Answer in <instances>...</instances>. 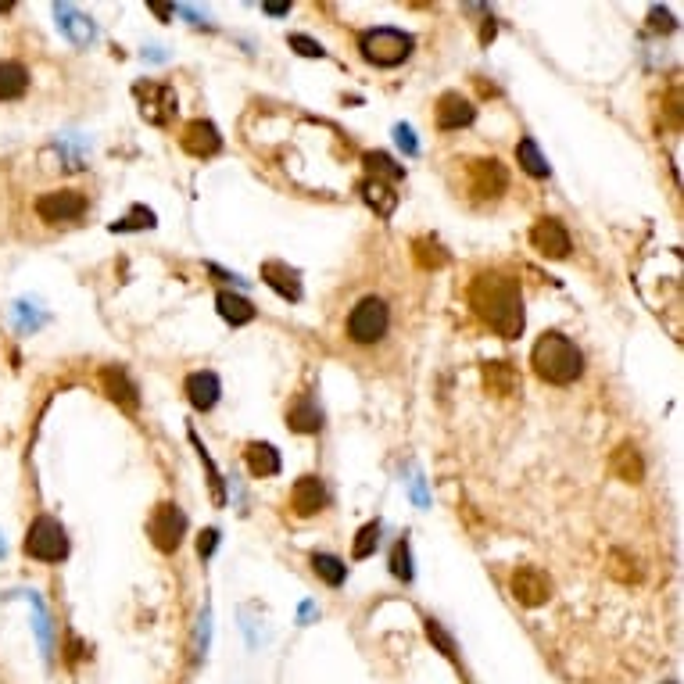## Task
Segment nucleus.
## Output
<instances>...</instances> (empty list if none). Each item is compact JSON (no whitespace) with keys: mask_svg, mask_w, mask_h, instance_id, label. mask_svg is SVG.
Returning a JSON list of instances; mask_svg holds the SVG:
<instances>
[{"mask_svg":"<svg viewBox=\"0 0 684 684\" xmlns=\"http://www.w3.org/2000/svg\"><path fill=\"white\" fill-rule=\"evenodd\" d=\"M470 305L498 337L513 341L523 334V291L513 276L505 273H480L470 283Z\"/></svg>","mask_w":684,"mask_h":684,"instance_id":"obj_1","label":"nucleus"},{"mask_svg":"<svg viewBox=\"0 0 684 684\" xmlns=\"http://www.w3.org/2000/svg\"><path fill=\"white\" fill-rule=\"evenodd\" d=\"M531 366L545 384L566 387L573 380H581L584 373V355L581 348L563 334H545L531 351Z\"/></svg>","mask_w":684,"mask_h":684,"instance_id":"obj_2","label":"nucleus"},{"mask_svg":"<svg viewBox=\"0 0 684 684\" xmlns=\"http://www.w3.org/2000/svg\"><path fill=\"white\" fill-rule=\"evenodd\" d=\"M412 47H416V40H412L409 33H402V29L380 26V29H366V33L359 36L362 58H366L369 65H380V69L402 65V61L412 54Z\"/></svg>","mask_w":684,"mask_h":684,"instance_id":"obj_3","label":"nucleus"},{"mask_svg":"<svg viewBox=\"0 0 684 684\" xmlns=\"http://www.w3.org/2000/svg\"><path fill=\"white\" fill-rule=\"evenodd\" d=\"M387 326H391V308L380 298H362L348 316V337L355 344H377L384 341Z\"/></svg>","mask_w":684,"mask_h":684,"instance_id":"obj_4","label":"nucleus"},{"mask_svg":"<svg viewBox=\"0 0 684 684\" xmlns=\"http://www.w3.org/2000/svg\"><path fill=\"white\" fill-rule=\"evenodd\" d=\"M26 556L43 559V563H61L69 556V534L54 516H36L26 534Z\"/></svg>","mask_w":684,"mask_h":684,"instance_id":"obj_5","label":"nucleus"},{"mask_svg":"<svg viewBox=\"0 0 684 684\" xmlns=\"http://www.w3.org/2000/svg\"><path fill=\"white\" fill-rule=\"evenodd\" d=\"M147 534H151V545L158 548V552L172 556V552L183 545V534H187V513H183L176 502L154 505L151 520H147Z\"/></svg>","mask_w":684,"mask_h":684,"instance_id":"obj_6","label":"nucleus"},{"mask_svg":"<svg viewBox=\"0 0 684 684\" xmlns=\"http://www.w3.org/2000/svg\"><path fill=\"white\" fill-rule=\"evenodd\" d=\"M133 97H137L144 122H151V126H169L172 115H176V90L169 83L147 79V83L133 86Z\"/></svg>","mask_w":684,"mask_h":684,"instance_id":"obj_7","label":"nucleus"},{"mask_svg":"<svg viewBox=\"0 0 684 684\" xmlns=\"http://www.w3.org/2000/svg\"><path fill=\"white\" fill-rule=\"evenodd\" d=\"M509 187V172L498 158H477L470 162V194L480 201H495Z\"/></svg>","mask_w":684,"mask_h":684,"instance_id":"obj_8","label":"nucleus"},{"mask_svg":"<svg viewBox=\"0 0 684 684\" xmlns=\"http://www.w3.org/2000/svg\"><path fill=\"white\" fill-rule=\"evenodd\" d=\"M86 212V197L79 190H51L36 201V215L43 223H72Z\"/></svg>","mask_w":684,"mask_h":684,"instance_id":"obj_9","label":"nucleus"},{"mask_svg":"<svg viewBox=\"0 0 684 684\" xmlns=\"http://www.w3.org/2000/svg\"><path fill=\"white\" fill-rule=\"evenodd\" d=\"M509 591H513V599L520 606H545L552 599V581H548L545 573L538 566H520V570L509 577Z\"/></svg>","mask_w":684,"mask_h":684,"instance_id":"obj_10","label":"nucleus"},{"mask_svg":"<svg viewBox=\"0 0 684 684\" xmlns=\"http://www.w3.org/2000/svg\"><path fill=\"white\" fill-rule=\"evenodd\" d=\"M180 144H183V151L194 154V158H212V154L223 151V137H219V129H215L208 119L187 122V126H183Z\"/></svg>","mask_w":684,"mask_h":684,"instance_id":"obj_11","label":"nucleus"},{"mask_svg":"<svg viewBox=\"0 0 684 684\" xmlns=\"http://www.w3.org/2000/svg\"><path fill=\"white\" fill-rule=\"evenodd\" d=\"M531 244L545 258H556V262H559V258L570 255V248H573L570 233H566V226L559 223V219H541V223L531 230Z\"/></svg>","mask_w":684,"mask_h":684,"instance_id":"obj_12","label":"nucleus"},{"mask_svg":"<svg viewBox=\"0 0 684 684\" xmlns=\"http://www.w3.org/2000/svg\"><path fill=\"white\" fill-rule=\"evenodd\" d=\"M54 18H58L61 33L69 36L76 47H90V43L97 40V26L76 8V4H54Z\"/></svg>","mask_w":684,"mask_h":684,"instance_id":"obj_13","label":"nucleus"},{"mask_svg":"<svg viewBox=\"0 0 684 684\" xmlns=\"http://www.w3.org/2000/svg\"><path fill=\"white\" fill-rule=\"evenodd\" d=\"M101 387H104V394L112 398L119 409H126V412H137L140 409V394H137V384L129 380V373L122 366H108V369H101Z\"/></svg>","mask_w":684,"mask_h":684,"instance_id":"obj_14","label":"nucleus"},{"mask_svg":"<svg viewBox=\"0 0 684 684\" xmlns=\"http://www.w3.org/2000/svg\"><path fill=\"white\" fill-rule=\"evenodd\" d=\"M323 505H326V488H323V480L319 477H301L298 484H294V491H291L294 516L308 520V516L323 513Z\"/></svg>","mask_w":684,"mask_h":684,"instance_id":"obj_15","label":"nucleus"},{"mask_svg":"<svg viewBox=\"0 0 684 684\" xmlns=\"http://www.w3.org/2000/svg\"><path fill=\"white\" fill-rule=\"evenodd\" d=\"M473 115H477V108H473L470 101L462 94H455V90H448V94L437 97V129H462L470 126Z\"/></svg>","mask_w":684,"mask_h":684,"instance_id":"obj_16","label":"nucleus"},{"mask_svg":"<svg viewBox=\"0 0 684 684\" xmlns=\"http://www.w3.org/2000/svg\"><path fill=\"white\" fill-rule=\"evenodd\" d=\"M183 391H187L190 405H194L197 412H212L215 402H219V394H223V387H219V377H215V373L201 369V373H190Z\"/></svg>","mask_w":684,"mask_h":684,"instance_id":"obj_17","label":"nucleus"},{"mask_svg":"<svg viewBox=\"0 0 684 684\" xmlns=\"http://www.w3.org/2000/svg\"><path fill=\"white\" fill-rule=\"evenodd\" d=\"M262 280H266L280 298L301 301V276H298V269H291L287 262H262Z\"/></svg>","mask_w":684,"mask_h":684,"instance_id":"obj_18","label":"nucleus"},{"mask_svg":"<svg viewBox=\"0 0 684 684\" xmlns=\"http://www.w3.org/2000/svg\"><path fill=\"white\" fill-rule=\"evenodd\" d=\"M287 427L294 434H319L323 430V412H319V405L308 394H301L298 402L287 409Z\"/></svg>","mask_w":684,"mask_h":684,"instance_id":"obj_19","label":"nucleus"},{"mask_svg":"<svg viewBox=\"0 0 684 684\" xmlns=\"http://www.w3.org/2000/svg\"><path fill=\"white\" fill-rule=\"evenodd\" d=\"M484 387L498 398H509L520 391V373L509 362H484Z\"/></svg>","mask_w":684,"mask_h":684,"instance_id":"obj_20","label":"nucleus"},{"mask_svg":"<svg viewBox=\"0 0 684 684\" xmlns=\"http://www.w3.org/2000/svg\"><path fill=\"white\" fill-rule=\"evenodd\" d=\"M215 308H219V316H223L226 323H233V326H248L251 319L258 316L255 305H251L244 294H233V291H219V298H215Z\"/></svg>","mask_w":684,"mask_h":684,"instance_id":"obj_21","label":"nucleus"},{"mask_svg":"<svg viewBox=\"0 0 684 684\" xmlns=\"http://www.w3.org/2000/svg\"><path fill=\"white\" fill-rule=\"evenodd\" d=\"M244 459H248V470L255 477H276L280 473V452L273 445H266V441H251L244 448Z\"/></svg>","mask_w":684,"mask_h":684,"instance_id":"obj_22","label":"nucleus"},{"mask_svg":"<svg viewBox=\"0 0 684 684\" xmlns=\"http://www.w3.org/2000/svg\"><path fill=\"white\" fill-rule=\"evenodd\" d=\"M609 470H613L620 480H627V484H638V480L645 477V462L634 445H620L613 452V459H609Z\"/></svg>","mask_w":684,"mask_h":684,"instance_id":"obj_23","label":"nucleus"},{"mask_svg":"<svg viewBox=\"0 0 684 684\" xmlns=\"http://www.w3.org/2000/svg\"><path fill=\"white\" fill-rule=\"evenodd\" d=\"M29 90V72L18 61H0V101H18Z\"/></svg>","mask_w":684,"mask_h":684,"instance_id":"obj_24","label":"nucleus"},{"mask_svg":"<svg viewBox=\"0 0 684 684\" xmlns=\"http://www.w3.org/2000/svg\"><path fill=\"white\" fill-rule=\"evenodd\" d=\"M362 197H366V205L380 215V219H391L394 208H398V194H394L387 183L380 180H366L362 183Z\"/></svg>","mask_w":684,"mask_h":684,"instance_id":"obj_25","label":"nucleus"},{"mask_svg":"<svg viewBox=\"0 0 684 684\" xmlns=\"http://www.w3.org/2000/svg\"><path fill=\"white\" fill-rule=\"evenodd\" d=\"M362 165L369 169V180H380V183H384V180H391V183L405 180V169L384 151H366V154H362Z\"/></svg>","mask_w":684,"mask_h":684,"instance_id":"obj_26","label":"nucleus"},{"mask_svg":"<svg viewBox=\"0 0 684 684\" xmlns=\"http://www.w3.org/2000/svg\"><path fill=\"white\" fill-rule=\"evenodd\" d=\"M412 255H416L419 269H441L448 262L445 244H441L437 237H416L412 240Z\"/></svg>","mask_w":684,"mask_h":684,"instance_id":"obj_27","label":"nucleus"},{"mask_svg":"<svg viewBox=\"0 0 684 684\" xmlns=\"http://www.w3.org/2000/svg\"><path fill=\"white\" fill-rule=\"evenodd\" d=\"M516 162H520V169L527 172V176H534V180H541V176H548V162L545 154L538 151V144H534L531 137L520 140L516 144Z\"/></svg>","mask_w":684,"mask_h":684,"instance_id":"obj_28","label":"nucleus"},{"mask_svg":"<svg viewBox=\"0 0 684 684\" xmlns=\"http://www.w3.org/2000/svg\"><path fill=\"white\" fill-rule=\"evenodd\" d=\"M312 570H316L330 588H341L344 577H348V566H344L337 556H326V552H316V556H312Z\"/></svg>","mask_w":684,"mask_h":684,"instance_id":"obj_29","label":"nucleus"},{"mask_svg":"<svg viewBox=\"0 0 684 684\" xmlns=\"http://www.w3.org/2000/svg\"><path fill=\"white\" fill-rule=\"evenodd\" d=\"M190 441H194L197 455H201V462H205V470H208V484H212V502H215V505H226V484H223V477H219V470H215L212 455H208V452H205V445L197 441L194 430H190Z\"/></svg>","mask_w":684,"mask_h":684,"instance_id":"obj_30","label":"nucleus"},{"mask_svg":"<svg viewBox=\"0 0 684 684\" xmlns=\"http://www.w3.org/2000/svg\"><path fill=\"white\" fill-rule=\"evenodd\" d=\"M133 230H154V212H151V208L133 205V208H129L126 219L112 223V233H133Z\"/></svg>","mask_w":684,"mask_h":684,"instance_id":"obj_31","label":"nucleus"},{"mask_svg":"<svg viewBox=\"0 0 684 684\" xmlns=\"http://www.w3.org/2000/svg\"><path fill=\"white\" fill-rule=\"evenodd\" d=\"M380 545V523H366L359 531V538H355V548H351V556L355 559H369L373 552H377Z\"/></svg>","mask_w":684,"mask_h":684,"instance_id":"obj_32","label":"nucleus"},{"mask_svg":"<svg viewBox=\"0 0 684 684\" xmlns=\"http://www.w3.org/2000/svg\"><path fill=\"white\" fill-rule=\"evenodd\" d=\"M391 573L398 581L409 584L412 581V552H409V541H398L391 552Z\"/></svg>","mask_w":684,"mask_h":684,"instance_id":"obj_33","label":"nucleus"},{"mask_svg":"<svg viewBox=\"0 0 684 684\" xmlns=\"http://www.w3.org/2000/svg\"><path fill=\"white\" fill-rule=\"evenodd\" d=\"M427 638H430V642L437 645V649L445 652L448 659H459V652H455V642H452V634H448L445 627L437 624L434 616H430V620H427Z\"/></svg>","mask_w":684,"mask_h":684,"instance_id":"obj_34","label":"nucleus"},{"mask_svg":"<svg viewBox=\"0 0 684 684\" xmlns=\"http://www.w3.org/2000/svg\"><path fill=\"white\" fill-rule=\"evenodd\" d=\"M33 599V609H36V631H40V645L47 649V656H51V624H47V613H43V602H40V595H29Z\"/></svg>","mask_w":684,"mask_h":684,"instance_id":"obj_35","label":"nucleus"},{"mask_svg":"<svg viewBox=\"0 0 684 684\" xmlns=\"http://www.w3.org/2000/svg\"><path fill=\"white\" fill-rule=\"evenodd\" d=\"M291 47L298 54H305V58H326V51H323V43H316L312 36H301V33H294L291 36Z\"/></svg>","mask_w":684,"mask_h":684,"instance_id":"obj_36","label":"nucleus"},{"mask_svg":"<svg viewBox=\"0 0 684 684\" xmlns=\"http://www.w3.org/2000/svg\"><path fill=\"white\" fill-rule=\"evenodd\" d=\"M394 140H398V147H402L405 154H419V144H416V133H412V126H405V122H398L394 126Z\"/></svg>","mask_w":684,"mask_h":684,"instance_id":"obj_37","label":"nucleus"},{"mask_svg":"<svg viewBox=\"0 0 684 684\" xmlns=\"http://www.w3.org/2000/svg\"><path fill=\"white\" fill-rule=\"evenodd\" d=\"M215 545H219V531H215V527H208V531H201V538H197V556L208 559L215 552Z\"/></svg>","mask_w":684,"mask_h":684,"instance_id":"obj_38","label":"nucleus"},{"mask_svg":"<svg viewBox=\"0 0 684 684\" xmlns=\"http://www.w3.org/2000/svg\"><path fill=\"white\" fill-rule=\"evenodd\" d=\"M652 29H663V33H670V29H674V22H670V11H663V8H652Z\"/></svg>","mask_w":684,"mask_h":684,"instance_id":"obj_39","label":"nucleus"},{"mask_svg":"<svg viewBox=\"0 0 684 684\" xmlns=\"http://www.w3.org/2000/svg\"><path fill=\"white\" fill-rule=\"evenodd\" d=\"M262 11H269V15H287L291 4H262Z\"/></svg>","mask_w":684,"mask_h":684,"instance_id":"obj_40","label":"nucleus"},{"mask_svg":"<svg viewBox=\"0 0 684 684\" xmlns=\"http://www.w3.org/2000/svg\"><path fill=\"white\" fill-rule=\"evenodd\" d=\"M151 11L158 18H172V8H165V4H151Z\"/></svg>","mask_w":684,"mask_h":684,"instance_id":"obj_41","label":"nucleus"},{"mask_svg":"<svg viewBox=\"0 0 684 684\" xmlns=\"http://www.w3.org/2000/svg\"><path fill=\"white\" fill-rule=\"evenodd\" d=\"M0 559H4V538H0Z\"/></svg>","mask_w":684,"mask_h":684,"instance_id":"obj_42","label":"nucleus"},{"mask_svg":"<svg viewBox=\"0 0 684 684\" xmlns=\"http://www.w3.org/2000/svg\"><path fill=\"white\" fill-rule=\"evenodd\" d=\"M663 684H677V681H663Z\"/></svg>","mask_w":684,"mask_h":684,"instance_id":"obj_43","label":"nucleus"}]
</instances>
